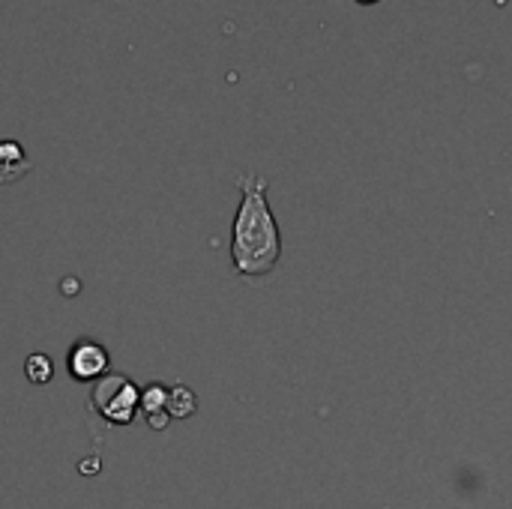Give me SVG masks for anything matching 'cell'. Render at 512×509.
Returning a JSON list of instances; mask_svg holds the SVG:
<instances>
[{"label": "cell", "instance_id": "1", "mask_svg": "<svg viewBox=\"0 0 512 509\" xmlns=\"http://www.w3.org/2000/svg\"><path fill=\"white\" fill-rule=\"evenodd\" d=\"M267 186V177L252 171L237 177L240 207L231 228V261L234 270L249 279L273 273L282 258V234L267 201Z\"/></svg>", "mask_w": 512, "mask_h": 509}, {"label": "cell", "instance_id": "2", "mask_svg": "<svg viewBox=\"0 0 512 509\" xmlns=\"http://www.w3.org/2000/svg\"><path fill=\"white\" fill-rule=\"evenodd\" d=\"M96 411L114 423V426H126L135 420V411H138V402H141V393L135 390V384L123 375H105L96 390H93V399Z\"/></svg>", "mask_w": 512, "mask_h": 509}, {"label": "cell", "instance_id": "3", "mask_svg": "<svg viewBox=\"0 0 512 509\" xmlns=\"http://www.w3.org/2000/svg\"><path fill=\"white\" fill-rule=\"evenodd\" d=\"M108 372V351L96 342H78L69 351V375L78 381H96Z\"/></svg>", "mask_w": 512, "mask_h": 509}, {"label": "cell", "instance_id": "4", "mask_svg": "<svg viewBox=\"0 0 512 509\" xmlns=\"http://www.w3.org/2000/svg\"><path fill=\"white\" fill-rule=\"evenodd\" d=\"M30 168L33 165L18 141H0V186L18 183Z\"/></svg>", "mask_w": 512, "mask_h": 509}, {"label": "cell", "instance_id": "5", "mask_svg": "<svg viewBox=\"0 0 512 509\" xmlns=\"http://www.w3.org/2000/svg\"><path fill=\"white\" fill-rule=\"evenodd\" d=\"M138 408H141L147 426L156 429V432H162V429L168 426V420H171V417H168V390L159 387V384H150V387L141 393Z\"/></svg>", "mask_w": 512, "mask_h": 509}, {"label": "cell", "instance_id": "6", "mask_svg": "<svg viewBox=\"0 0 512 509\" xmlns=\"http://www.w3.org/2000/svg\"><path fill=\"white\" fill-rule=\"evenodd\" d=\"M195 408H198V399H195V393H192V390H186V387H174V390L168 393V417H174V420H186V417H192V414H195Z\"/></svg>", "mask_w": 512, "mask_h": 509}, {"label": "cell", "instance_id": "7", "mask_svg": "<svg viewBox=\"0 0 512 509\" xmlns=\"http://www.w3.org/2000/svg\"><path fill=\"white\" fill-rule=\"evenodd\" d=\"M24 375H27V381H30V384H36V387L48 384V381H51V375H54L51 357H45V354H30V357H27V363H24Z\"/></svg>", "mask_w": 512, "mask_h": 509}, {"label": "cell", "instance_id": "8", "mask_svg": "<svg viewBox=\"0 0 512 509\" xmlns=\"http://www.w3.org/2000/svg\"><path fill=\"white\" fill-rule=\"evenodd\" d=\"M357 3H363V6H372V3H381V0H357Z\"/></svg>", "mask_w": 512, "mask_h": 509}]
</instances>
